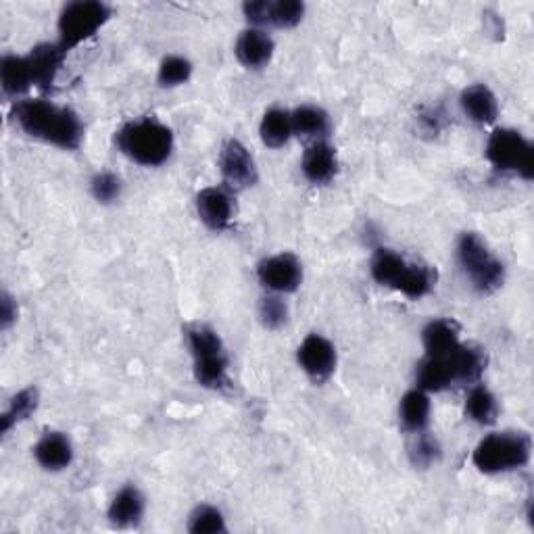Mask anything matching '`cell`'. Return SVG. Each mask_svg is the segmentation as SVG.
<instances>
[{
    "label": "cell",
    "mask_w": 534,
    "mask_h": 534,
    "mask_svg": "<svg viewBox=\"0 0 534 534\" xmlns=\"http://www.w3.org/2000/svg\"><path fill=\"white\" fill-rule=\"evenodd\" d=\"M418 388L426 393H443L453 386V378L445 357H424L416 370Z\"/></svg>",
    "instance_id": "cb8c5ba5"
},
{
    "label": "cell",
    "mask_w": 534,
    "mask_h": 534,
    "mask_svg": "<svg viewBox=\"0 0 534 534\" xmlns=\"http://www.w3.org/2000/svg\"><path fill=\"white\" fill-rule=\"evenodd\" d=\"M0 86H3L5 96H15V99L21 94H26L30 88H34L28 57L19 55L3 57V61H0Z\"/></svg>",
    "instance_id": "7402d4cb"
},
{
    "label": "cell",
    "mask_w": 534,
    "mask_h": 534,
    "mask_svg": "<svg viewBox=\"0 0 534 534\" xmlns=\"http://www.w3.org/2000/svg\"><path fill=\"white\" fill-rule=\"evenodd\" d=\"M409 457H411V464L416 468H430L432 464L441 459V445L439 441L434 439V436L424 432L416 434V441L411 443L409 447Z\"/></svg>",
    "instance_id": "f546056e"
},
{
    "label": "cell",
    "mask_w": 534,
    "mask_h": 534,
    "mask_svg": "<svg viewBox=\"0 0 534 534\" xmlns=\"http://www.w3.org/2000/svg\"><path fill=\"white\" fill-rule=\"evenodd\" d=\"M372 278L380 286H388L407 299H422L434 288V274L426 265L407 261L391 249H376L370 265Z\"/></svg>",
    "instance_id": "277c9868"
},
{
    "label": "cell",
    "mask_w": 534,
    "mask_h": 534,
    "mask_svg": "<svg viewBox=\"0 0 534 534\" xmlns=\"http://www.w3.org/2000/svg\"><path fill=\"white\" fill-rule=\"evenodd\" d=\"M38 403H40V393L36 386H28V388H23V391H19L11 399L9 407L5 409V414L0 416V434L7 436L13 426L32 418V414L38 409Z\"/></svg>",
    "instance_id": "d4e9b609"
},
{
    "label": "cell",
    "mask_w": 534,
    "mask_h": 534,
    "mask_svg": "<svg viewBox=\"0 0 534 534\" xmlns=\"http://www.w3.org/2000/svg\"><path fill=\"white\" fill-rule=\"evenodd\" d=\"M11 119L30 138L53 144L63 151H78L84 142L80 115L53 101L26 99L11 107Z\"/></svg>",
    "instance_id": "6da1fadb"
},
{
    "label": "cell",
    "mask_w": 534,
    "mask_h": 534,
    "mask_svg": "<svg viewBox=\"0 0 534 534\" xmlns=\"http://www.w3.org/2000/svg\"><path fill=\"white\" fill-rule=\"evenodd\" d=\"M259 134L265 147L270 149H282L284 144L293 136V124H290V113L284 109H270L265 111L263 119H261V126H259Z\"/></svg>",
    "instance_id": "4316f807"
},
{
    "label": "cell",
    "mask_w": 534,
    "mask_h": 534,
    "mask_svg": "<svg viewBox=\"0 0 534 534\" xmlns=\"http://www.w3.org/2000/svg\"><path fill=\"white\" fill-rule=\"evenodd\" d=\"M274 40L272 36H267V32L249 28L242 32L236 40L234 55L238 63L247 69H263L274 57Z\"/></svg>",
    "instance_id": "5bb4252c"
},
{
    "label": "cell",
    "mask_w": 534,
    "mask_h": 534,
    "mask_svg": "<svg viewBox=\"0 0 534 534\" xmlns=\"http://www.w3.org/2000/svg\"><path fill=\"white\" fill-rule=\"evenodd\" d=\"M303 17H305V5L301 0H278V3H272L270 26L290 30L297 28Z\"/></svg>",
    "instance_id": "4dcf8cb0"
},
{
    "label": "cell",
    "mask_w": 534,
    "mask_h": 534,
    "mask_svg": "<svg viewBox=\"0 0 534 534\" xmlns=\"http://www.w3.org/2000/svg\"><path fill=\"white\" fill-rule=\"evenodd\" d=\"M15 320H17V303L9 293H3V301H0V328L9 330Z\"/></svg>",
    "instance_id": "e575fe53"
},
{
    "label": "cell",
    "mask_w": 534,
    "mask_h": 534,
    "mask_svg": "<svg viewBox=\"0 0 534 534\" xmlns=\"http://www.w3.org/2000/svg\"><path fill=\"white\" fill-rule=\"evenodd\" d=\"M447 359V366L455 384H478L484 370H487V353L474 345H459L449 355H443Z\"/></svg>",
    "instance_id": "9a60e30c"
},
{
    "label": "cell",
    "mask_w": 534,
    "mask_h": 534,
    "mask_svg": "<svg viewBox=\"0 0 534 534\" xmlns=\"http://www.w3.org/2000/svg\"><path fill=\"white\" fill-rule=\"evenodd\" d=\"M259 320H261L263 328H267V330H280L288 320L286 303L276 295L261 299V303H259Z\"/></svg>",
    "instance_id": "d6a6232c"
},
{
    "label": "cell",
    "mask_w": 534,
    "mask_h": 534,
    "mask_svg": "<svg viewBox=\"0 0 534 534\" xmlns=\"http://www.w3.org/2000/svg\"><path fill=\"white\" fill-rule=\"evenodd\" d=\"M461 111H464L474 124L489 126L499 117V101L495 92L484 84H472L459 96Z\"/></svg>",
    "instance_id": "ac0fdd59"
},
{
    "label": "cell",
    "mask_w": 534,
    "mask_h": 534,
    "mask_svg": "<svg viewBox=\"0 0 534 534\" xmlns=\"http://www.w3.org/2000/svg\"><path fill=\"white\" fill-rule=\"evenodd\" d=\"M290 124H293V136H301L307 140H324L330 132V117L322 107L303 105L290 113Z\"/></svg>",
    "instance_id": "603a6c76"
},
{
    "label": "cell",
    "mask_w": 534,
    "mask_h": 534,
    "mask_svg": "<svg viewBox=\"0 0 534 534\" xmlns=\"http://www.w3.org/2000/svg\"><path fill=\"white\" fill-rule=\"evenodd\" d=\"M184 338L197 382L209 391H226L230 386V357L220 334L207 324L194 322L184 328Z\"/></svg>",
    "instance_id": "3957f363"
},
{
    "label": "cell",
    "mask_w": 534,
    "mask_h": 534,
    "mask_svg": "<svg viewBox=\"0 0 534 534\" xmlns=\"http://www.w3.org/2000/svg\"><path fill=\"white\" fill-rule=\"evenodd\" d=\"M190 76H192V63L186 57L169 55L159 65L157 82L163 88H176V86L186 84L190 80Z\"/></svg>",
    "instance_id": "f1b7e54d"
},
{
    "label": "cell",
    "mask_w": 534,
    "mask_h": 534,
    "mask_svg": "<svg viewBox=\"0 0 534 534\" xmlns=\"http://www.w3.org/2000/svg\"><path fill=\"white\" fill-rule=\"evenodd\" d=\"M111 15L113 9L101 3V0H76V3L65 5L57 23L59 44L63 51L69 53L71 48L92 38L105 26Z\"/></svg>",
    "instance_id": "52a82bcc"
},
{
    "label": "cell",
    "mask_w": 534,
    "mask_h": 534,
    "mask_svg": "<svg viewBox=\"0 0 534 534\" xmlns=\"http://www.w3.org/2000/svg\"><path fill=\"white\" fill-rule=\"evenodd\" d=\"M90 190H92V197L101 205H111L121 197L124 182H121V178L113 172H101L90 180Z\"/></svg>",
    "instance_id": "1f68e13d"
},
{
    "label": "cell",
    "mask_w": 534,
    "mask_h": 534,
    "mask_svg": "<svg viewBox=\"0 0 534 534\" xmlns=\"http://www.w3.org/2000/svg\"><path fill=\"white\" fill-rule=\"evenodd\" d=\"M144 509H147V501H144V495L140 489H136L134 484H128V487L121 489L111 505H109V522L117 528H134L142 522Z\"/></svg>",
    "instance_id": "d6986e66"
},
{
    "label": "cell",
    "mask_w": 534,
    "mask_h": 534,
    "mask_svg": "<svg viewBox=\"0 0 534 534\" xmlns=\"http://www.w3.org/2000/svg\"><path fill=\"white\" fill-rule=\"evenodd\" d=\"M532 441L524 432H493L476 445L472 464L482 474H505L528 466Z\"/></svg>",
    "instance_id": "5b68a950"
},
{
    "label": "cell",
    "mask_w": 534,
    "mask_h": 534,
    "mask_svg": "<svg viewBox=\"0 0 534 534\" xmlns=\"http://www.w3.org/2000/svg\"><path fill=\"white\" fill-rule=\"evenodd\" d=\"M422 345L428 357H443L457 349L459 343V324L455 320H432L422 330Z\"/></svg>",
    "instance_id": "ffe728a7"
},
{
    "label": "cell",
    "mask_w": 534,
    "mask_h": 534,
    "mask_svg": "<svg viewBox=\"0 0 534 534\" xmlns=\"http://www.w3.org/2000/svg\"><path fill=\"white\" fill-rule=\"evenodd\" d=\"M220 172L224 188L230 192H240L255 186L257 165L249 149L240 140L232 138L224 144L220 155Z\"/></svg>",
    "instance_id": "30bf717a"
},
{
    "label": "cell",
    "mask_w": 534,
    "mask_h": 534,
    "mask_svg": "<svg viewBox=\"0 0 534 534\" xmlns=\"http://www.w3.org/2000/svg\"><path fill=\"white\" fill-rule=\"evenodd\" d=\"M242 13H245L249 23H253L257 30H261L265 26H270L272 3L270 0H253V3L242 5Z\"/></svg>",
    "instance_id": "836d02e7"
},
{
    "label": "cell",
    "mask_w": 534,
    "mask_h": 534,
    "mask_svg": "<svg viewBox=\"0 0 534 534\" xmlns=\"http://www.w3.org/2000/svg\"><path fill=\"white\" fill-rule=\"evenodd\" d=\"M121 155L144 167H159L174 153V132L155 117L132 119L115 132Z\"/></svg>",
    "instance_id": "7a4b0ae2"
},
{
    "label": "cell",
    "mask_w": 534,
    "mask_h": 534,
    "mask_svg": "<svg viewBox=\"0 0 534 534\" xmlns=\"http://www.w3.org/2000/svg\"><path fill=\"white\" fill-rule=\"evenodd\" d=\"M466 416L480 426H491L497 422L499 416L497 397L484 384H476L470 388V393L466 397Z\"/></svg>",
    "instance_id": "484cf974"
},
{
    "label": "cell",
    "mask_w": 534,
    "mask_h": 534,
    "mask_svg": "<svg viewBox=\"0 0 534 534\" xmlns=\"http://www.w3.org/2000/svg\"><path fill=\"white\" fill-rule=\"evenodd\" d=\"M301 169H303V176L311 184H328L338 172L336 149L326 140L311 142L303 155Z\"/></svg>",
    "instance_id": "e0dca14e"
},
{
    "label": "cell",
    "mask_w": 534,
    "mask_h": 534,
    "mask_svg": "<svg viewBox=\"0 0 534 534\" xmlns=\"http://www.w3.org/2000/svg\"><path fill=\"white\" fill-rule=\"evenodd\" d=\"M399 420L403 430L418 434L428 428L430 422V399L422 388H411L399 403Z\"/></svg>",
    "instance_id": "44dd1931"
},
{
    "label": "cell",
    "mask_w": 534,
    "mask_h": 534,
    "mask_svg": "<svg viewBox=\"0 0 534 534\" xmlns=\"http://www.w3.org/2000/svg\"><path fill=\"white\" fill-rule=\"evenodd\" d=\"M457 261L478 295H493L505 282V265L474 232L459 236Z\"/></svg>",
    "instance_id": "8992f818"
},
{
    "label": "cell",
    "mask_w": 534,
    "mask_h": 534,
    "mask_svg": "<svg viewBox=\"0 0 534 534\" xmlns=\"http://www.w3.org/2000/svg\"><path fill=\"white\" fill-rule=\"evenodd\" d=\"M34 457L44 470L61 472L74 461V445H71L69 436L63 432H44L42 439L34 447Z\"/></svg>",
    "instance_id": "2e32d148"
},
{
    "label": "cell",
    "mask_w": 534,
    "mask_h": 534,
    "mask_svg": "<svg viewBox=\"0 0 534 534\" xmlns=\"http://www.w3.org/2000/svg\"><path fill=\"white\" fill-rule=\"evenodd\" d=\"M226 530L224 514L213 505H199L188 518V532L192 534H222Z\"/></svg>",
    "instance_id": "83f0119b"
},
{
    "label": "cell",
    "mask_w": 534,
    "mask_h": 534,
    "mask_svg": "<svg viewBox=\"0 0 534 534\" xmlns=\"http://www.w3.org/2000/svg\"><path fill=\"white\" fill-rule=\"evenodd\" d=\"M28 57L30 63V71H32V82L34 88L40 90H51L59 69L67 57V53L61 48L59 42H44L34 46Z\"/></svg>",
    "instance_id": "4fadbf2b"
},
{
    "label": "cell",
    "mask_w": 534,
    "mask_h": 534,
    "mask_svg": "<svg viewBox=\"0 0 534 534\" xmlns=\"http://www.w3.org/2000/svg\"><path fill=\"white\" fill-rule=\"evenodd\" d=\"M297 361L313 384H324L336 370V347L322 334H309L297 349Z\"/></svg>",
    "instance_id": "8fae6325"
},
{
    "label": "cell",
    "mask_w": 534,
    "mask_h": 534,
    "mask_svg": "<svg viewBox=\"0 0 534 534\" xmlns=\"http://www.w3.org/2000/svg\"><path fill=\"white\" fill-rule=\"evenodd\" d=\"M489 163L497 172L518 174L524 180H532L534 176V149L532 142L520 134L518 130L499 128L495 130L484 149Z\"/></svg>",
    "instance_id": "ba28073f"
},
{
    "label": "cell",
    "mask_w": 534,
    "mask_h": 534,
    "mask_svg": "<svg viewBox=\"0 0 534 534\" xmlns=\"http://www.w3.org/2000/svg\"><path fill=\"white\" fill-rule=\"evenodd\" d=\"M257 278L267 290H272V293L288 295L299 290L303 282V267L297 255L280 253L259 261Z\"/></svg>",
    "instance_id": "9c48e42d"
},
{
    "label": "cell",
    "mask_w": 534,
    "mask_h": 534,
    "mask_svg": "<svg viewBox=\"0 0 534 534\" xmlns=\"http://www.w3.org/2000/svg\"><path fill=\"white\" fill-rule=\"evenodd\" d=\"M197 213L201 222L215 232L228 230L234 217V203L230 190L222 186H209L197 194Z\"/></svg>",
    "instance_id": "7c38bea8"
}]
</instances>
